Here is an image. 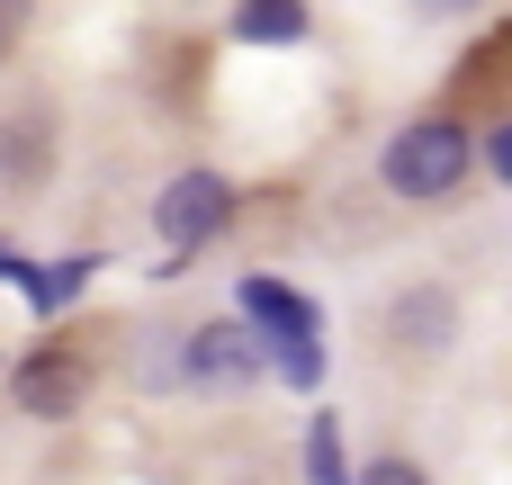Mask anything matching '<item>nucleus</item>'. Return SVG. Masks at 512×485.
Returning a JSON list of instances; mask_svg holds the SVG:
<instances>
[{"mask_svg":"<svg viewBox=\"0 0 512 485\" xmlns=\"http://www.w3.org/2000/svg\"><path fill=\"white\" fill-rule=\"evenodd\" d=\"M18 405H27L36 423L72 414V405H81V360H72V351H36V360L18 369Z\"/></svg>","mask_w":512,"mask_h":485,"instance_id":"4","label":"nucleus"},{"mask_svg":"<svg viewBox=\"0 0 512 485\" xmlns=\"http://www.w3.org/2000/svg\"><path fill=\"white\" fill-rule=\"evenodd\" d=\"M18 270H27V261H9V252H0V279H18Z\"/></svg>","mask_w":512,"mask_h":485,"instance_id":"13","label":"nucleus"},{"mask_svg":"<svg viewBox=\"0 0 512 485\" xmlns=\"http://www.w3.org/2000/svg\"><path fill=\"white\" fill-rule=\"evenodd\" d=\"M306 485H351V459H342V423H333V414H315V432H306Z\"/></svg>","mask_w":512,"mask_h":485,"instance_id":"7","label":"nucleus"},{"mask_svg":"<svg viewBox=\"0 0 512 485\" xmlns=\"http://www.w3.org/2000/svg\"><path fill=\"white\" fill-rule=\"evenodd\" d=\"M90 270H99V261H54V270H18V279H27V297H36V306H63V297H81V279H90Z\"/></svg>","mask_w":512,"mask_h":485,"instance_id":"9","label":"nucleus"},{"mask_svg":"<svg viewBox=\"0 0 512 485\" xmlns=\"http://www.w3.org/2000/svg\"><path fill=\"white\" fill-rule=\"evenodd\" d=\"M18 27H27V0H0V45H9Z\"/></svg>","mask_w":512,"mask_h":485,"instance_id":"12","label":"nucleus"},{"mask_svg":"<svg viewBox=\"0 0 512 485\" xmlns=\"http://www.w3.org/2000/svg\"><path fill=\"white\" fill-rule=\"evenodd\" d=\"M360 485H423V468H405V459H387V468H369Z\"/></svg>","mask_w":512,"mask_h":485,"instance_id":"10","label":"nucleus"},{"mask_svg":"<svg viewBox=\"0 0 512 485\" xmlns=\"http://www.w3.org/2000/svg\"><path fill=\"white\" fill-rule=\"evenodd\" d=\"M225 216H234V189H225L216 171H180V180L162 189V207H153V225H162V243H171V252H198Z\"/></svg>","mask_w":512,"mask_h":485,"instance_id":"3","label":"nucleus"},{"mask_svg":"<svg viewBox=\"0 0 512 485\" xmlns=\"http://www.w3.org/2000/svg\"><path fill=\"white\" fill-rule=\"evenodd\" d=\"M0 171H9V180H36V171H45V117H9V135H0Z\"/></svg>","mask_w":512,"mask_h":485,"instance_id":"8","label":"nucleus"},{"mask_svg":"<svg viewBox=\"0 0 512 485\" xmlns=\"http://www.w3.org/2000/svg\"><path fill=\"white\" fill-rule=\"evenodd\" d=\"M234 36L243 45H297L306 36V0H243L234 9Z\"/></svg>","mask_w":512,"mask_h":485,"instance_id":"5","label":"nucleus"},{"mask_svg":"<svg viewBox=\"0 0 512 485\" xmlns=\"http://www.w3.org/2000/svg\"><path fill=\"white\" fill-rule=\"evenodd\" d=\"M486 162H495V180H512V126H495V144H486Z\"/></svg>","mask_w":512,"mask_h":485,"instance_id":"11","label":"nucleus"},{"mask_svg":"<svg viewBox=\"0 0 512 485\" xmlns=\"http://www.w3.org/2000/svg\"><path fill=\"white\" fill-rule=\"evenodd\" d=\"M189 369H198V378H243V369H252V342H243L234 324H207V333L189 342Z\"/></svg>","mask_w":512,"mask_h":485,"instance_id":"6","label":"nucleus"},{"mask_svg":"<svg viewBox=\"0 0 512 485\" xmlns=\"http://www.w3.org/2000/svg\"><path fill=\"white\" fill-rule=\"evenodd\" d=\"M423 9H477V0H423Z\"/></svg>","mask_w":512,"mask_h":485,"instance_id":"14","label":"nucleus"},{"mask_svg":"<svg viewBox=\"0 0 512 485\" xmlns=\"http://www.w3.org/2000/svg\"><path fill=\"white\" fill-rule=\"evenodd\" d=\"M243 315H252L261 342L279 351V378H288V387H315V378H324V360H315V306H306L297 288H279V279H243Z\"/></svg>","mask_w":512,"mask_h":485,"instance_id":"2","label":"nucleus"},{"mask_svg":"<svg viewBox=\"0 0 512 485\" xmlns=\"http://www.w3.org/2000/svg\"><path fill=\"white\" fill-rule=\"evenodd\" d=\"M468 180V126L459 117H414L387 144V189L396 198H450Z\"/></svg>","mask_w":512,"mask_h":485,"instance_id":"1","label":"nucleus"}]
</instances>
